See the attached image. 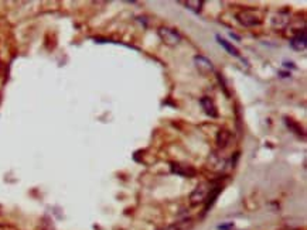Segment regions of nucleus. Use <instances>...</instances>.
I'll return each mask as SVG.
<instances>
[{
    "instance_id": "1",
    "label": "nucleus",
    "mask_w": 307,
    "mask_h": 230,
    "mask_svg": "<svg viewBox=\"0 0 307 230\" xmlns=\"http://www.w3.org/2000/svg\"><path fill=\"white\" fill-rule=\"evenodd\" d=\"M210 191H211V183L210 182L204 181V182L198 183L194 191L190 194V205L191 206H198V205L206 203Z\"/></svg>"
},
{
    "instance_id": "2",
    "label": "nucleus",
    "mask_w": 307,
    "mask_h": 230,
    "mask_svg": "<svg viewBox=\"0 0 307 230\" xmlns=\"http://www.w3.org/2000/svg\"><path fill=\"white\" fill-rule=\"evenodd\" d=\"M157 36L161 40L163 44L169 45V47H176L181 42V34L178 33L176 29L172 27H159L157 29Z\"/></svg>"
},
{
    "instance_id": "3",
    "label": "nucleus",
    "mask_w": 307,
    "mask_h": 230,
    "mask_svg": "<svg viewBox=\"0 0 307 230\" xmlns=\"http://www.w3.org/2000/svg\"><path fill=\"white\" fill-rule=\"evenodd\" d=\"M236 20L243 27H256L262 23L259 13L255 10H241L239 13H236Z\"/></svg>"
},
{
    "instance_id": "4",
    "label": "nucleus",
    "mask_w": 307,
    "mask_h": 230,
    "mask_svg": "<svg viewBox=\"0 0 307 230\" xmlns=\"http://www.w3.org/2000/svg\"><path fill=\"white\" fill-rule=\"evenodd\" d=\"M194 66L197 68V71L200 72L201 75L207 77L210 74L214 72V64L211 62V59H208L204 55H195L194 57Z\"/></svg>"
},
{
    "instance_id": "5",
    "label": "nucleus",
    "mask_w": 307,
    "mask_h": 230,
    "mask_svg": "<svg viewBox=\"0 0 307 230\" xmlns=\"http://www.w3.org/2000/svg\"><path fill=\"white\" fill-rule=\"evenodd\" d=\"M170 171L176 175L187 178L195 177V174H197L195 168H193L189 164H180V163H170Z\"/></svg>"
},
{
    "instance_id": "6",
    "label": "nucleus",
    "mask_w": 307,
    "mask_h": 230,
    "mask_svg": "<svg viewBox=\"0 0 307 230\" xmlns=\"http://www.w3.org/2000/svg\"><path fill=\"white\" fill-rule=\"evenodd\" d=\"M200 105L202 107V112L206 113L207 116L213 119L218 118V109L215 106V102L210 96H202L200 99Z\"/></svg>"
},
{
    "instance_id": "7",
    "label": "nucleus",
    "mask_w": 307,
    "mask_h": 230,
    "mask_svg": "<svg viewBox=\"0 0 307 230\" xmlns=\"http://www.w3.org/2000/svg\"><path fill=\"white\" fill-rule=\"evenodd\" d=\"M289 45L295 51H304L307 47V40H306V33L303 31V33H299V34H295V36L290 38Z\"/></svg>"
},
{
    "instance_id": "8",
    "label": "nucleus",
    "mask_w": 307,
    "mask_h": 230,
    "mask_svg": "<svg viewBox=\"0 0 307 230\" xmlns=\"http://www.w3.org/2000/svg\"><path fill=\"white\" fill-rule=\"evenodd\" d=\"M290 21V16L288 12H279L276 13L271 20V24L273 29H284Z\"/></svg>"
},
{
    "instance_id": "9",
    "label": "nucleus",
    "mask_w": 307,
    "mask_h": 230,
    "mask_svg": "<svg viewBox=\"0 0 307 230\" xmlns=\"http://www.w3.org/2000/svg\"><path fill=\"white\" fill-rule=\"evenodd\" d=\"M231 142V133L228 130H219L218 133H217V136H215V143H217V147L218 148H225Z\"/></svg>"
},
{
    "instance_id": "10",
    "label": "nucleus",
    "mask_w": 307,
    "mask_h": 230,
    "mask_svg": "<svg viewBox=\"0 0 307 230\" xmlns=\"http://www.w3.org/2000/svg\"><path fill=\"white\" fill-rule=\"evenodd\" d=\"M221 189H222V187H221V185L211 187V191H210L207 201H206V211H210V208L213 206L214 202L217 201V196H218V194L221 192Z\"/></svg>"
},
{
    "instance_id": "11",
    "label": "nucleus",
    "mask_w": 307,
    "mask_h": 230,
    "mask_svg": "<svg viewBox=\"0 0 307 230\" xmlns=\"http://www.w3.org/2000/svg\"><path fill=\"white\" fill-rule=\"evenodd\" d=\"M225 166V159L221 158L218 154H213L211 155V158L208 159V167H211L213 170L215 171H219V170H222Z\"/></svg>"
},
{
    "instance_id": "12",
    "label": "nucleus",
    "mask_w": 307,
    "mask_h": 230,
    "mask_svg": "<svg viewBox=\"0 0 307 230\" xmlns=\"http://www.w3.org/2000/svg\"><path fill=\"white\" fill-rule=\"evenodd\" d=\"M217 41H218L219 45L224 48L227 53L231 54V55H234V57H239V51H238V50H236V48L234 47L232 44H231V42L227 41L225 38H222V37L217 36Z\"/></svg>"
},
{
    "instance_id": "13",
    "label": "nucleus",
    "mask_w": 307,
    "mask_h": 230,
    "mask_svg": "<svg viewBox=\"0 0 307 230\" xmlns=\"http://www.w3.org/2000/svg\"><path fill=\"white\" fill-rule=\"evenodd\" d=\"M183 5L191 12L200 13L202 10V6H204V2L202 0H187V2H184Z\"/></svg>"
},
{
    "instance_id": "14",
    "label": "nucleus",
    "mask_w": 307,
    "mask_h": 230,
    "mask_svg": "<svg viewBox=\"0 0 307 230\" xmlns=\"http://www.w3.org/2000/svg\"><path fill=\"white\" fill-rule=\"evenodd\" d=\"M284 122H286V124H288V127H289V129H293V131H295V133H297V134H299V136H304V133H303V130H301V127L300 126H299V124L297 123H295V122H293V120H292V119H284Z\"/></svg>"
},
{
    "instance_id": "15",
    "label": "nucleus",
    "mask_w": 307,
    "mask_h": 230,
    "mask_svg": "<svg viewBox=\"0 0 307 230\" xmlns=\"http://www.w3.org/2000/svg\"><path fill=\"white\" fill-rule=\"evenodd\" d=\"M163 230H181V227H180V224H170V226H167Z\"/></svg>"
}]
</instances>
